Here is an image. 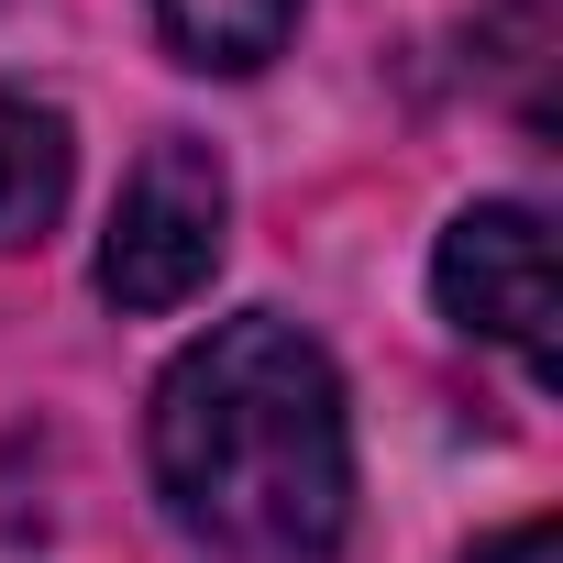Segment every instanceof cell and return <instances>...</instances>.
I'll return each mask as SVG.
<instances>
[{
	"instance_id": "obj_1",
	"label": "cell",
	"mask_w": 563,
	"mask_h": 563,
	"mask_svg": "<svg viewBox=\"0 0 563 563\" xmlns=\"http://www.w3.org/2000/svg\"><path fill=\"white\" fill-rule=\"evenodd\" d=\"M155 486L232 563H332L354 519V431L332 354L276 321H210L155 387Z\"/></svg>"
},
{
	"instance_id": "obj_2",
	"label": "cell",
	"mask_w": 563,
	"mask_h": 563,
	"mask_svg": "<svg viewBox=\"0 0 563 563\" xmlns=\"http://www.w3.org/2000/svg\"><path fill=\"white\" fill-rule=\"evenodd\" d=\"M221 221H232V177L210 144L155 133L144 166L122 177V210L100 232V288L122 310H188L221 265Z\"/></svg>"
},
{
	"instance_id": "obj_3",
	"label": "cell",
	"mask_w": 563,
	"mask_h": 563,
	"mask_svg": "<svg viewBox=\"0 0 563 563\" xmlns=\"http://www.w3.org/2000/svg\"><path fill=\"white\" fill-rule=\"evenodd\" d=\"M431 288L475 343H508L530 376H552V232H541V210H519V199L453 210Z\"/></svg>"
},
{
	"instance_id": "obj_4",
	"label": "cell",
	"mask_w": 563,
	"mask_h": 563,
	"mask_svg": "<svg viewBox=\"0 0 563 563\" xmlns=\"http://www.w3.org/2000/svg\"><path fill=\"white\" fill-rule=\"evenodd\" d=\"M56 210H67V122L23 89H0V254L45 243Z\"/></svg>"
},
{
	"instance_id": "obj_5",
	"label": "cell",
	"mask_w": 563,
	"mask_h": 563,
	"mask_svg": "<svg viewBox=\"0 0 563 563\" xmlns=\"http://www.w3.org/2000/svg\"><path fill=\"white\" fill-rule=\"evenodd\" d=\"M155 23H166V45H177L188 67H210V78H254L276 45H288L299 0H155Z\"/></svg>"
},
{
	"instance_id": "obj_6",
	"label": "cell",
	"mask_w": 563,
	"mask_h": 563,
	"mask_svg": "<svg viewBox=\"0 0 563 563\" xmlns=\"http://www.w3.org/2000/svg\"><path fill=\"white\" fill-rule=\"evenodd\" d=\"M475 563H563V541H552V519H519V530H497Z\"/></svg>"
}]
</instances>
